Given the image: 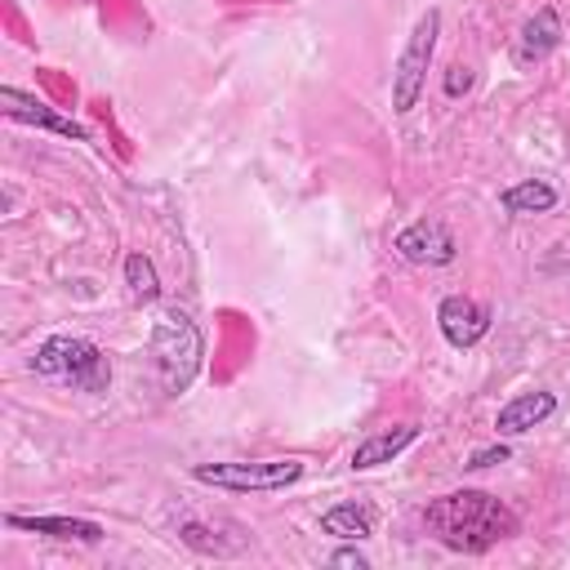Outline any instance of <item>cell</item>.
Returning <instances> with one entry per match:
<instances>
[{"label":"cell","mask_w":570,"mask_h":570,"mask_svg":"<svg viewBox=\"0 0 570 570\" xmlns=\"http://www.w3.org/2000/svg\"><path fill=\"white\" fill-rule=\"evenodd\" d=\"M436 36H441V9L428 4L414 18V27H410V36H405V45L392 62V89L387 94H392L396 116H410L419 107V98L428 89V67H432V53H436Z\"/></svg>","instance_id":"cell-4"},{"label":"cell","mask_w":570,"mask_h":570,"mask_svg":"<svg viewBox=\"0 0 570 570\" xmlns=\"http://www.w3.org/2000/svg\"><path fill=\"white\" fill-rule=\"evenodd\" d=\"M423 530L441 548L476 557V552H490L494 543L512 539L521 530V521L508 503H499L485 490H450L423 508Z\"/></svg>","instance_id":"cell-1"},{"label":"cell","mask_w":570,"mask_h":570,"mask_svg":"<svg viewBox=\"0 0 570 570\" xmlns=\"http://www.w3.org/2000/svg\"><path fill=\"white\" fill-rule=\"evenodd\" d=\"M191 481L227 490V494H272L303 481V459H227V463H196Z\"/></svg>","instance_id":"cell-5"},{"label":"cell","mask_w":570,"mask_h":570,"mask_svg":"<svg viewBox=\"0 0 570 570\" xmlns=\"http://www.w3.org/2000/svg\"><path fill=\"white\" fill-rule=\"evenodd\" d=\"M321 534L343 539V543H361L374 534V512L365 503H334L321 512Z\"/></svg>","instance_id":"cell-13"},{"label":"cell","mask_w":570,"mask_h":570,"mask_svg":"<svg viewBox=\"0 0 570 570\" xmlns=\"http://www.w3.org/2000/svg\"><path fill=\"white\" fill-rule=\"evenodd\" d=\"M9 530H27V534H45V539H71V543H102L107 530L89 517H27V512H9L4 517Z\"/></svg>","instance_id":"cell-12"},{"label":"cell","mask_w":570,"mask_h":570,"mask_svg":"<svg viewBox=\"0 0 570 570\" xmlns=\"http://www.w3.org/2000/svg\"><path fill=\"white\" fill-rule=\"evenodd\" d=\"M125 285H129V298H134V303H156V298H160L156 263H151L142 249H134V254L125 258Z\"/></svg>","instance_id":"cell-15"},{"label":"cell","mask_w":570,"mask_h":570,"mask_svg":"<svg viewBox=\"0 0 570 570\" xmlns=\"http://www.w3.org/2000/svg\"><path fill=\"white\" fill-rule=\"evenodd\" d=\"M325 561H330V566H352V570H370V557H365L361 548H338V552H330Z\"/></svg>","instance_id":"cell-18"},{"label":"cell","mask_w":570,"mask_h":570,"mask_svg":"<svg viewBox=\"0 0 570 570\" xmlns=\"http://www.w3.org/2000/svg\"><path fill=\"white\" fill-rule=\"evenodd\" d=\"M147 352H151V365H156V379H160L165 396H183V392L191 387V379L200 374L205 334H200V325H196L183 307H165V312L151 321Z\"/></svg>","instance_id":"cell-2"},{"label":"cell","mask_w":570,"mask_h":570,"mask_svg":"<svg viewBox=\"0 0 570 570\" xmlns=\"http://www.w3.org/2000/svg\"><path fill=\"white\" fill-rule=\"evenodd\" d=\"M414 441H419V423H392V428H379V432H370V436H361V441L352 445V468H356V472L383 468V463L401 459Z\"/></svg>","instance_id":"cell-11"},{"label":"cell","mask_w":570,"mask_h":570,"mask_svg":"<svg viewBox=\"0 0 570 570\" xmlns=\"http://www.w3.org/2000/svg\"><path fill=\"white\" fill-rule=\"evenodd\" d=\"M0 111L18 125H31V129H45V134H58V138H71V142H89V129L62 111H53L45 98L36 94H22L13 85H0Z\"/></svg>","instance_id":"cell-8"},{"label":"cell","mask_w":570,"mask_h":570,"mask_svg":"<svg viewBox=\"0 0 570 570\" xmlns=\"http://www.w3.org/2000/svg\"><path fill=\"white\" fill-rule=\"evenodd\" d=\"M503 209L508 214H548V209H557V187L552 183H543V178H525V183H512L503 196Z\"/></svg>","instance_id":"cell-14"},{"label":"cell","mask_w":570,"mask_h":570,"mask_svg":"<svg viewBox=\"0 0 570 570\" xmlns=\"http://www.w3.org/2000/svg\"><path fill=\"white\" fill-rule=\"evenodd\" d=\"M441 89H445V98H463V94L472 89V71H468L463 62L445 67V80H441Z\"/></svg>","instance_id":"cell-17"},{"label":"cell","mask_w":570,"mask_h":570,"mask_svg":"<svg viewBox=\"0 0 570 570\" xmlns=\"http://www.w3.org/2000/svg\"><path fill=\"white\" fill-rule=\"evenodd\" d=\"M31 370L40 379H58V383H67L76 392H89V396H98V392L111 387V361H107V352L94 338H80V334H49L36 347Z\"/></svg>","instance_id":"cell-3"},{"label":"cell","mask_w":570,"mask_h":570,"mask_svg":"<svg viewBox=\"0 0 570 570\" xmlns=\"http://www.w3.org/2000/svg\"><path fill=\"white\" fill-rule=\"evenodd\" d=\"M490 325H494V312H490L481 298H472V294H445V298L436 303V330H441V338H445L450 347H459V352L476 347V343L490 334Z\"/></svg>","instance_id":"cell-6"},{"label":"cell","mask_w":570,"mask_h":570,"mask_svg":"<svg viewBox=\"0 0 570 570\" xmlns=\"http://www.w3.org/2000/svg\"><path fill=\"white\" fill-rule=\"evenodd\" d=\"M552 414H557V396H552L548 387L517 392L512 401H503V405H499V414H494V432H499V436H521V432H530V428L548 423Z\"/></svg>","instance_id":"cell-10"},{"label":"cell","mask_w":570,"mask_h":570,"mask_svg":"<svg viewBox=\"0 0 570 570\" xmlns=\"http://www.w3.org/2000/svg\"><path fill=\"white\" fill-rule=\"evenodd\" d=\"M508 459H512V445H508V441H494V445H481V450H472L463 468L481 472V468H494V463H508Z\"/></svg>","instance_id":"cell-16"},{"label":"cell","mask_w":570,"mask_h":570,"mask_svg":"<svg viewBox=\"0 0 570 570\" xmlns=\"http://www.w3.org/2000/svg\"><path fill=\"white\" fill-rule=\"evenodd\" d=\"M561 40H566L561 13H557L552 4H539V9L521 22V31H517V40H512V62H517L521 71H534L539 62H548V58L561 49Z\"/></svg>","instance_id":"cell-9"},{"label":"cell","mask_w":570,"mask_h":570,"mask_svg":"<svg viewBox=\"0 0 570 570\" xmlns=\"http://www.w3.org/2000/svg\"><path fill=\"white\" fill-rule=\"evenodd\" d=\"M392 249H396L405 263H414V267H445V263H454V254H459L454 232H450L441 218H414L410 227L396 232Z\"/></svg>","instance_id":"cell-7"}]
</instances>
